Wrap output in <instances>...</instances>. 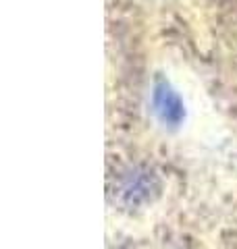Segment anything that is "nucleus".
<instances>
[{
    "instance_id": "f257e3e1",
    "label": "nucleus",
    "mask_w": 237,
    "mask_h": 249,
    "mask_svg": "<svg viewBox=\"0 0 237 249\" xmlns=\"http://www.w3.org/2000/svg\"><path fill=\"white\" fill-rule=\"evenodd\" d=\"M162 178L150 164H123L108 175V204L118 212L138 214L160 197Z\"/></svg>"
},
{
    "instance_id": "f03ea898",
    "label": "nucleus",
    "mask_w": 237,
    "mask_h": 249,
    "mask_svg": "<svg viewBox=\"0 0 237 249\" xmlns=\"http://www.w3.org/2000/svg\"><path fill=\"white\" fill-rule=\"evenodd\" d=\"M154 108L158 116L169 123V124H179L181 119H183V102L177 96V91L171 88L167 81H158L154 88Z\"/></svg>"
}]
</instances>
